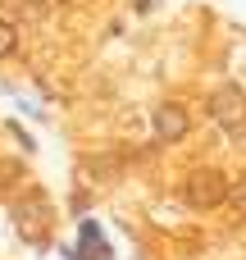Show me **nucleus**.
I'll list each match as a JSON object with an SVG mask.
<instances>
[{"label":"nucleus","instance_id":"obj_1","mask_svg":"<svg viewBox=\"0 0 246 260\" xmlns=\"http://www.w3.org/2000/svg\"><path fill=\"white\" fill-rule=\"evenodd\" d=\"M228 192H233V183L219 174V169H192L187 174V183H183V201L192 206V210H215V206H224L228 201Z\"/></svg>","mask_w":246,"mask_h":260},{"label":"nucleus","instance_id":"obj_2","mask_svg":"<svg viewBox=\"0 0 246 260\" xmlns=\"http://www.w3.org/2000/svg\"><path fill=\"white\" fill-rule=\"evenodd\" d=\"M205 110H210V119H215L219 128H228V133H242L246 128V91L233 87V82L215 87L210 101H205Z\"/></svg>","mask_w":246,"mask_h":260},{"label":"nucleus","instance_id":"obj_3","mask_svg":"<svg viewBox=\"0 0 246 260\" xmlns=\"http://www.w3.org/2000/svg\"><path fill=\"white\" fill-rule=\"evenodd\" d=\"M187 128H192V123H187V110H183V105L169 101V105L155 110V137H160V142H183Z\"/></svg>","mask_w":246,"mask_h":260},{"label":"nucleus","instance_id":"obj_4","mask_svg":"<svg viewBox=\"0 0 246 260\" xmlns=\"http://www.w3.org/2000/svg\"><path fill=\"white\" fill-rule=\"evenodd\" d=\"M23 183V160H9V155H0V197L9 192V187H18Z\"/></svg>","mask_w":246,"mask_h":260},{"label":"nucleus","instance_id":"obj_5","mask_svg":"<svg viewBox=\"0 0 246 260\" xmlns=\"http://www.w3.org/2000/svg\"><path fill=\"white\" fill-rule=\"evenodd\" d=\"M0 5H5V9H9L14 18H41L50 0H0Z\"/></svg>","mask_w":246,"mask_h":260},{"label":"nucleus","instance_id":"obj_6","mask_svg":"<svg viewBox=\"0 0 246 260\" xmlns=\"http://www.w3.org/2000/svg\"><path fill=\"white\" fill-rule=\"evenodd\" d=\"M14 50H18V27H14L9 18H0V59L14 55Z\"/></svg>","mask_w":246,"mask_h":260},{"label":"nucleus","instance_id":"obj_7","mask_svg":"<svg viewBox=\"0 0 246 260\" xmlns=\"http://www.w3.org/2000/svg\"><path fill=\"white\" fill-rule=\"evenodd\" d=\"M228 206H233V210H237V215L246 219V174L237 178V183H233V192H228Z\"/></svg>","mask_w":246,"mask_h":260}]
</instances>
